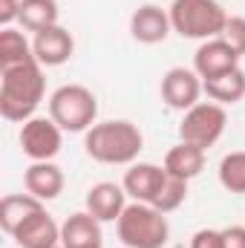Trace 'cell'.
Returning <instances> with one entry per match:
<instances>
[{
  "mask_svg": "<svg viewBox=\"0 0 245 248\" xmlns=\"http://www.w3.org/2000/svg\"><path fill=\"white\" fill-rule=\"evenodd\" d=\"M58 3L55 0H20V23L29 32H41L58 26Z\"/></svg>",
  "mask_w": 245,
  "mask_h": 248,
  "instance_id": "21",
  "label": "cell"
},
{
  "mask_svg": "<svg viewBox=\"0 0 245 248\" xmlns=\"http://www.w3.org/2000/svg\"><path fill=\"white\" fill-rule=\"evenodd\" d=\"M92 248H104V246H92Z\"/></svg>",
  "mask_w": 245,
  "mask_h": 248,
  "instance_id": "28",
  "label": "cell"
},
{
  "mask_svg": "<svg viewBox=\"0 0 245 248\" xmlns=\"http://www.w3.org/2000/svg\"><path fill=\"white\" fill-rule=\"evenodd\" d=\"M61 246L63 248H92L101 246V222L90 211H78L66 217L61 225Z\"/></svg>",
  "mask_w": 245,
  "mask_h": 248,
  "instance_id": "16",
  "label": "cell"
},
{
  "mask_svg": "<svg viewBox=\"0 0 245 248\" xmlns=\"http://www.w3.org/2000/svg\"><path fill=\"white\" fill-rule=\"evenodd\" d=\"M87 156L101 165H133L144 147V136L133 122L113 119V122L92 124L84 136Z\"/></svg>",
  "mask_w": 245,
  "mask_h": 248,
  "instance_id": "2",
  "label": "cell"
},
{
  "mask_svg": "<svg viewBox=\"0 0 245 248\" xmlns=\"http://www.w3.org/2000/svg\"><path fill=\"white\" fill-rule=\"evenodd\" d=\"M168 15H170L173 32L190 41L219 38L228 23V15L216 0H173Z\"/></svg>",
  "mask_w": 245,
  "mask_h": 248,
  "instance_id": "3",
  "label": "cell"
},
{
  "mask_svg": "<svg viewBox=\"0 0 245 248\" xmlns=\"http://www.w3.org/2000/svg\"><path fill=\"white\" fill-rule=\"evenodd\" d=\"M165 170L176 179H196L202 170H205V150L196 147V144H187V141H179L176 147L168 150L165 156Z\"/></svg>",
  "mask_w": 245,
  "mask_h": 248,
  "instance_id": "17",
  "label": "cell"
},
{
  "mask_svg": "<svg viewBox=\"0 0 245 248\" xmlns=\"http://www.w3.org/2000/svg\"><path fill=\"white\" fill-rule=\"evenodd\" d=\"M17 141H20V150H23L32 162H52V159L61 153L63 130L52 122V119L32 116L29 122H23Z\"/></svg>",
  "mask_w": 245,
  "mask_h": 248,
  "instance_id": "7",
  "label": "cell"
},
{
  "mask_svg": "<svg viewBox=\"0 0 245 248\" xmlns=\"http://www.w3.org/2000/svg\"><path fill=\"white\" fill-rule=\"evenodd\" d=\"M173 32V23H170V15L162 9V6H153V3H144L133 12L130 17V35L138 41V44H165L168 35Z\"/></svg>",
  "mask_w": 245,
  "mask_h": 248,
  "instance_id": "10",
  "label": "cell"
},
{
  "mask_svg": "<svg viewBox=\"0 0 245 248\" xmlns=\"http://www.w3.org/2000/svg\"><path fill=\"white\" fill-rule=\"evenodd\" d=\"M240 58L243 55L219 35V38H211V41H202L199 44V49L193 55V69H196V75L202 81H208V78H219V75L237 69L240 66Z\"/></svg>",
  "mask_w": 245,
  "mask_h": 248,
  "instance_id": "9",
  "label": "cell"
},
{
  "mask_svg": "<svg viewBox=\"0 0 245 248\" xmlns=\"http://www.w3.org/2000/svg\"><path fill=\"white\" fill-rule=\"evenodd\" d=\"M168 237H170L168 217L147 202L127 205L119 217V240L127 248H165Z\"/></svg>",
  "mask_w": 245,
  "mask_h": 248,
  "instance_id": "5",
  "label": "cell"
},
{
  "mask_svg": "<svg viewBox=\"0 0 245 248\" xmlns=\"http://www.w3.org/2000/svg\"><path fill=\"white\" fill-rule=\"evenodd\" d=\"M23 185L26 193H32L35 199L49 202L63 190V170L55 162H32L23 173Z\"/></svg>",
  "mask_w": 245,
  "mask_h": 248,
  "instance_id": "15",
  "label": "cell"
},
{
  "mask_svg": "<svg viewBox=\"0 0 245 248\" xmlns=\"http://www.w3.org/2000/svg\"><path fill=\"white\" fill-rule=\"evenodd\" d=\"M219 182L228 193H245V150L228 153L219 162Z\"/></svg>",
  "mask_w": 245,
  "mask_h": 248,
  "instance_id": "22",
  "label": "cell"
},
{
  "mask_svg": "<svg viewBox=\"0 0 245 248\" xmlns=\"http://www.w3.org/2000/svg\"><path fill=\"white\" fill-rule=\"evenodd\" d=\"M222 38H225L240 55H245V17H228V23H225V29H222Z\"/></svg>",
  "mask_w": 245,
  "mask_h": 248,
  "instance_id": "24",
  "label": "cell"
},
{
  "mask_svg": "<svg viewBox=\"0 0 245 248\" xmlns=\"http://www.w3.org/2000/svg\"><path fill=\"white\" fill-rule=\"evenodd\" d=\"M26 61H35V52H32V44L23 38V32L12 26L0 29V69H9V66Z\"/></svg>",
  "mask_w": 245,
  "mask_h": 248,
  "instance_id": "20",
  "label": "cell"
},
{
  "mask_svg": "<svg viewBox=\"0 0 245 248\" xmlns=\"http://www.w3.org/2000/svg\"><path fill=\"white\" fill-rule=\"evenodd\" d=\"M168 179V170L159 168V165H150V162H138V165H130V170L124 173V190L127 196H133V202H153L156 193L162 190Z\"/></svg>",
  "mask_w": 245,
  "mask_h": 248,
  "instance_id": "12",
  "label": "cell"
},
{
  "mask_svg": "<svg viewBox=\"0 0 245 248\" xmlns=\"http://www.w3.org/2000/svg\"><path fill=\"white\" fill-rule=\"evenodd\" d=\"M127 208V190L116 182H98L87 190V211L98 222H119Z\"/></svg>",
  "mask_w": 245,
  "mask_h": 248,
  "instance_id": "13",
  "label": "cell"
},
{
  "mask_svg": "<svg viewBox=\"0 0 245 248\" xmlns=\"http://www.w3.org/2000/svg\"><path fill=\"white\" fill-rule=\"evenodd\" d=\"M20 20V0H0V26H12Z\"/></svg>",
  "mask_w": 245,
  "mask_h": 248,
  "instance_id": "26",
  "label": "cell"
},
{
  "mask_svg": "<svg viewBox=\"0 0 245 248\" xmlns=\"http://www.w3.org/2000/svg\"><path fill=\"white\" fill-rule=\"evenodd\" d=\"M184 199H187V182H184V179H176V176H170V173H168V179H165L162 190L156 193V199H153L150 205H153V208H159L162 214H170V211H176V208L182 205Z\"/></svg>",
  "mask_w": 245,
  "mask_h": 248,
  "instance_id": "23",
  "label": "cell"
},
{
  "mask_svg": "<svg viewBox=\"0 0 245 248\" xmlns=\"http://www.w3.org/2000/svg\"><path fill=\"white\" fill-rule=\"evenodd\" d=\"M190 248H225L222 243V231H214V228H202L193 234Z\"/></svg>",
  "mask_w": 245,
  "mask_h": 248,
  "instance_id": "25",
  "label": "cell"
},
{
  "mask_svg": "<svg viewBox=\"0 0 245 248\" xmlns=\"http://www.w3.org/2000/svg\"><path fill=\"white\" fill-rule=\"evenodd\" d=\"M55 248H63V246H55Z\"/></svg>",
  "mask_w": 245,
  "mask_h": 248,
  "instance_id": "29",
  "label": "cell"
},
{
  "mask_svg": "<svg viewBox=\"0 0 245 248\" xmlns=\"http://www.w3.org/2000/svg\"><path fill=\"white\" fill-rule=\"evenodd\" d=\"M222 243H225V248H245V225L222 228Z\"/></svg>",
  "mask_w": 245,
  "mask_h": 248,
  "instance_id": "27",
  "label": "cell"
},
{
  "mask_svg": "<svg viewBox=\"0 0 245 248\" xmlns=\"http://www.w3.org/2000/svg\"><path fill=\"white\" fill-rule=\"evenodd\" d=\"M202 78L196 75V69H187V66H173L165 72L162 78V101L170 107V110H182L187 113L190 107L199 104V95H202Z\"/></svg>",
  "mask_w": 245,
  "mask_h": 248,
  "instance_id": "8",
  "label": "cell"
},
{
  "mask_svg": "<svg viewBox=\"0 0 245 248\" xmlns=\"http://www.w3.org/2000/svg\"><path fill=\"white\" fill-rule=\"evenodd\" d=\"M38 211H44V202L35 199L32 193H9L0 202V228L12 237L29 217H35Z\"/></svg>",
  "mask_w": 245,
  "mask_h": 248,
  "instance_id": "18",
  "label": "cell"
},
{
  "mask_svg": "<svg viewBox=\"0 0 245 248\" xmlns=\"http://www.w3.org/2000/svg\"><path fill=\"white\" fill-rule=\"evenodd\" d=\"M12 240L20 248H55V246H61V225H58V222L46 214V208H44V211H38L35 217H29V219L12 234Z\"/></svg>",
  "mask_w": 245,
  "mask_h": 248,
  "instance_id": "14",
  "label": "cell"
},
{
  "mask_svg": "<svg viewBox=\"0 0 245 248\" xmlns=\"http://www.w3.org/2000/svg\"><path fill=\"white\" fill-rule=\"evenodd\" d=\"M32 52H35V61L41 66H61V63H66L72 58L75 41H72V35L63 26H49V29L35 32Z\"/></svg>",
  "mask_w": 245,
  "mask_h": 248,
  "instance_id": "11",
  "label": "cell"
},
{
  "mask_svg": "<svg viewBox=\"0 0 245 248\" xmlns=\"http://www.w3.org/2000/svg\"><path fill=\"white\" fill-rule=\"evenodd\" d=\"M98 116V98L84 84H63L49 95V119L63 133H87Z\"/></svg>",
  "mask_w": 245,
  "mask_h": 248,
  "instance_id": "4",
  "label": "cell"
},
{
  "mask_svg": "<svg viewBox=\"0 0 245 248\" xmlns=\"http://www.w3.org/2000/svg\"><path fill=\"white\" fill-rule=\"evenodd\" d=\"M202 90L208 93L211 101H216L222 107L237 104V101L245 98V72L237 66V69H231V72H225L219 78H208V81H202Z\"/></svg>",
  "mask_w": 245,
  "mask_h": 248,
  "instance_id": "19",
  "label": "cell"
},
{
  "mask_svg": "<svg viewBox=\"0 0 245 248\" xmlns=\"http://www.w3.org/2000/svg\"><path fill=\"white\" fill-rule=\"evenodd\" d=\"M225 124H228V113H225L222 104L199 101L196 107H190L184 113L182 124H179V139L208 150V147H214L219 141V136L225 133Z\"/></svg>",
  "mask_w": 245,
  "mask_h": 248,
  "instance_id": "6",
  "label": "cell"
},
{
  "mask_svg": "<svg viewBox=\"0 0 245 248\" xmlns=\"http://www.w3.org/2000/svg\"><path fill=\"white\" fill-rule=\"evenodd\" d=\"M46 78L38 61L0 69V116L6 122H29L44 101Z\"/></svg>",
  "mask_w": 245,
  "mask_h": 248,
  "instance_id": "1",
  "label": "cell"
}]
</instances>
